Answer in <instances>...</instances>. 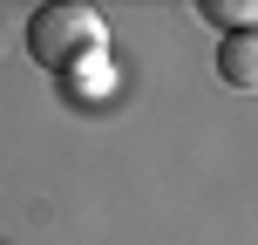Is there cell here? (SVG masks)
I'll return each instance as SVG.
<instances>
[{
    "label": "cell",
    "mask_w": 258,
    "mask_h": 245,
    "mask_svg": "<svg viewBox=\"0 0 258 245\" xmlns=\"http://www.w3.org/2000/svg\"><path fill=\"white\" fill-rule=\"evenodd\" d=\"M218 75H224V89L258 95V27H238L218 41Z\"/></svg>",
    "instance_id": "cell-2"
},
{
    "label": "cell",
    "mask_w": 258,
    "mask_h": 245,
    "mask_svg": "<svg viewBox=\"0 0 258 245\" xmlns=\"http://www.w3.org/2000/svg\"><path fill=\"white\" fill-rule=\"evenodd\" d=\"M102 14L75 7V0H48V7L27 14V55H34L48 75H82V68L102 62Z\"/></svg>",
    "instance_id": "cell-1"
},
{
    "label": "cell",
    "mask_w": 258,
    "mask_h": 245,
    "mask_svg": "<svg viewBox=\"0 0 258 245\" xmlns=\"http://www.w3.org/2000/svg\"><path fill=\"white\" fill-rule=\"evenodd\" d=\"M204 14H211V21H224V27L238 34V21H258V0H204Z\"/></svg>",
    "instance_id": "cell-3"
}]
</instances>
